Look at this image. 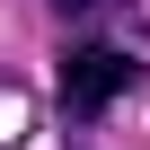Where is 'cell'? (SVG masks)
Instances as JSON below:
<instances>
[{"label": "cell", "instance_id": "obj_1", "mask_svg": "<svg viewBox=\"0 0 150 150\" xmlns=\"http://www.w3.org/2000/svg\"><path fill=\"white\" fill-rule=\"evenodd\" d=\"M132 88H141V53H132V44L88 35V44L62 53V115H71V124L115 115V97H132Z\"/></svg>", "mask_w": 150, "mask_h": 150}, {"label": "cell", "instance_id": "obj_2", "mask_svg": "<svg viewBox=\"0 0 150 150\" xmlns=\"http://www.w3.org/2000/svg\"><path fill=\"white\" fill-rule=\"evenodd\" d=\"M35 132V88L27 80H9V71H0V150H18Z\"/></svg>", "mask_w": 150, "mask_h": 150}, {"label": "cell", "instance_id": "obj_3", "mask_svg": "<svg viewBox=\"0 0 150 150\" xmlns=\"http://www.w3.org/2000/svg\"><path fill=\"white\" fill-rule=\"evenodd\" d=\"M88 9H106V0H53V18H88Z\"/></svg>", "mask_w": 150, "mask_h": 150}]
</instances>
